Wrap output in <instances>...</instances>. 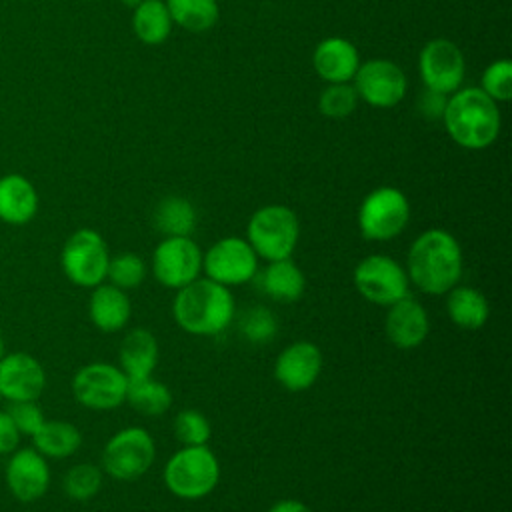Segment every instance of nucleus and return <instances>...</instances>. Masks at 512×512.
Instances as JSON below:
<instances>
[{
  "label": "nucleus",
  "instance_id": "obj_1",
  "mask_svg": "<svg viewBox=\"0 0 512 512\" xmlns=\"http://www.w3.org/2000/svg\"><path fill=\"white\" fill-rule=\"evenodd\" d=\"M464 272V254L454 234L444 228L424 230L410 246L406 274L420 292L442 296L454 288Z\"/></svg>",
  "mask_w": 512,
  "mask_h": 512
},
{
  "label": "nucleus",
  "instance_id": "obj_2",
  "mask_svg": "<svg viewBox=\"0 0 512 512\" xmlns=\"http://www.w3.org/2000/svg\"><path fill=\"white\" fill-rule=\"evenodd\" d=\"M448 136L466 150H484L500 134V108L480 88H458L448 96L444 114Z\"/></svg>",
  "mask_w": 512,
  "mask_h": 512
},
{
  "label": "nucleus",
  "instance_id": "obj_3",
  "mask_svg": "<svg viewBox=\"0 0 512 512\" xmlns=\"http://www.w3.org/2000/svg\"><path fill=\"white\" fill-rule=\"evenodd\" d=\"M176 324L194 336H216L226 330L236 314L228 286L210 278H196L178 290L172 304Z\"/></svg>",
  "mask_w": 512,
  "mask_h": 512
},
{
  "label": "nucleus",
  "instance_id": "obj_4",
  "mask_svg": "<svg viewBox=\"0 0 512 512\" xmlns=\"http://www.w3.org/2000/svg\"><path fill=\"white\" fill-rule=\"evenodd\" d=\"M220 480V462L216 454L202 446H182L164 466L166 488L182 500L208 496Z\"/></svg>",
  "mask_w": 512,
  "mask_h": 512
},
{
  "label": "nucleus",
  "instance_id": "obj_5",
  "mask_svg": "<svg viewBox=\"0 0 512 512\" xmlns=\"http://www.w3.org/2000/svg\"><path fill=\"white\" fill-rule=\"evenodd\" d=\"M300 238V222L292 208L268 204L258 208L246 226V240L266 262L290 258Z\"/></svg>",
  "mask_w": 512,
  "mask_h": 512
},
{
  "label": "nucleus",
  "instance_id": "obj_6",
  "mask_svg": "<svg viewBox=\"0 0 512 512\" xmlns=\"http://www.w3.org/2000/svg\"><path fill=\"white\" fill-rule=\"evenodd\" d=\"M410 220V202L400 188L378 186L364 196L358 208V230L366 240L396 238Z\"/></svg>",
  "mask_w": 512,
  "mask_h": 512
},
{
  "label": "nucleus",
  "instance_id": "obj_7",
  "mask_svg": "<svg viewBox=\"0 0 512 512\" xmlns=\"http://www.w3.org/2000/svg\"><path fill=\"white\" fill-rule=\"evenodd\" d=\"M108 262V246L100 232L92 228H80L72 232L62 246L60 264L64 276L80 288H94L102 284L106 280Z\"/></svg>",
  "mask_w": 512,
  "mask_h": 512
},
{
  "label": "nucleus",
  "instance_id": "obj_8",
  "mask_svg": "<svg viewBox=\"0 0 512 512\" xmlns=\"http://www.w3.org/2000/svg\"><path fill=\"white\" fill-rule=\"evenodd\" d=\"M156 444L148 430L130 426L116 432L102 450V470L116 480H136L154 464Z\"/></svg>",
  "mask_w": 512,
  "mask_h": 512
},
{
  "label": "nucleus",
  "instance_id": "obj_9",
  "mask_svg": "<svg viewBox=\"0 0 512 512\" xmlns=\"http://www.w3.org/2000/svg\"><path fill=\"white\" fill-rule=\"evenodd\" d=\"M356 290L372 304L390 306L410 294V280L406 268L386 254H370L354 268Z\"/></svg>",
  "mask_w": 512,
  "mask_h": 512
},
{
  "label": "nucleus",
  "instance_id": "obj_10",
  "mask_svg": "<svg viewBox=\"0 0 512 512\" xmlns=\"http://www.w3.org/2000/svg\"><path fill=\"white\" fill-rule=\"evenodd\" d=\"M128 376L108 362L82 366L72 378V394L78 404L90 410H114L126 402Z\"/></svg>",
  "mask_w": 512,
  "mask_h": 512
},
{
  "label": "nucleus",
  "instance_id": "obj_11",
  "mask_svg": "<svg viewBox=\"0 0 512 512\" xmlns=\"http://www.w3.org/2000/svg\"><path fill=\"white\" fill-rule=\"evenodd\" d=\"M202 270L206 272V278L232 288L254 280L258 272V256L246 238L226 236L216 240L202 254Z\"/></svg>",
  "mask_w": 512,
  "mask_h": 512
},
{
  "label": "nucleus",
  "instance_id": "obj_12",
  "mask_svg": "<svg viewBox=\"0 0 512 512\" xmlns=\"http://www.w3.org/2000/svg\"><path fill=\"white\" fill-rule=\"evenodd\" d=\"M202 272V250L190 236H164L152 252V274L166 286L180 290Z\"/></svg>",
  "mask_w": 512,
  "mask_h": 512
},
{
  "label": "nucleus",
  "instance_id": "obj_13",
  "mask_svg": "<svg viewBox=\"0 0 512 512\" xmlns=\"http://www.w3.org/2000/svg\"><path fill=\"white\" fill-rule=\"evenodd\" d=\"M352 86L358 100H364L374 108H392L404 98L408 80L396 62L372 58L368 62H360L352 78Z\"/></svg>",
  "mask_w": 512,
  "mask_h": 512
},
{
  "label": "nucleus",
  "instance_id": "obj_14",
  "mask_svg": "<svg viewBox=\"0 0 512 512\" xmlns=\"http://www.w3.org/2000/svg\"><path fill=\"white\" fill-rule=\"evenodd\" d=\"M424 88L452 94L464 80V54L448 38H434L424 44L418 56Z\"/></svg>",
  "mask_w": 512,
  "mask_h": 512
},
{
  "label": "nucleus",
  "instance_id": "obj_15",
  "mask_svg": "<svg viewBox=\"0 0 512 512\" xmlns=\"http://www.w3.org/2000/svg\"><path fill=\"white\" fill-rule=\"evenodd\" d=\"M46 386L40 362L26 352H12L0 358V396L8 402L38 400Z\"/></svg>",
  "mask_w": 512,
  "mask_h": 512
},
{
  "label": "nucleus",
  "instance_id": "obj_16",
  "mask_svg": "<svg viewBox=\"0 0 512 512\" xmlns=\"http://www.w3.org/2000/svg\"><path fill=\"white\" fill-rule=\"evenodd\" d=\"M322 372V352L314 342L298 340L286 346L276 362L274 376L278 384L290 392L308 390Z\"/></svg>",
  "mask_w": 512,
  "mask_h": 512
},
{
  "label": "nucleus",
  "instance_id": "obj_17",
  "mask_svg": "<svg viewBox=\"0 0 512 512\" xmlns=\"http://www.w3.org/2000/svg\"><path fill=\"white\" fill-rule=\"evenodd\" d=\"M6 484L20 502L42 498L50 486V468L36 448L16 450L6 464Z\"/></svg>",
  "mask_w": 512,
  "mask_h": 512
},
{
  "label": "nucleus",
  "instance_id": "obj_18",
  "mask_svg": "<svg viewBox=\"0 0 512 512\" xmlns=\"http://www.w3.org/2000/svg\"><path fill=\"white\" fill-rule=\"evenodd\" d=\"M384 332L388 340L400 350L418 348L430 332V318L426 308L410 294L388 306L384 318Z\"/></svg>",
  "mask_w": 512,
  "mask_h": 512
},
{
  "label": "nucleus",
  "instance_id": "obj_19",
  "mask_svg": "<svg viewBox=\"0 0 512 512\" xmlns=\"http://www.w3.org/2000/svg\"><path fill=\"white\" fill-rule=\"evenodd\" d=\"M312 66L316 74L328 84L352 82L360 66V56L356 46L350 40L340 36H330L318 42V46L314 48Z\"/></svg>",
  "mask_w": 512,
  "mask_h": 512
},
{
  "label": "nucleus",
  "instance_id": "obj_20",
  "mask_svg": "<svg viewBox=\"0 0 512 512\" xmlns=\"http://www.w3.org/2000/svg\"><path fill=\"white\" fill-rule=\"evenodd\" d=\"M254 278L262 294L282 304L300 300L306 290V276L290 258L268 262Z\"/></svg>",
  "mask_w": 512,
  "mask_h": 512
},
{
  "label": "nucleus",
  "instance_id": "obj_21",
  "mask_svg": "<svg viewBox=\"0 0 512 512\" xmlns=\"http://www.w3.org/2000/svg\"><path fill=\"white\" fill-rule=\"evenodd\" d=\"M88 316L98 330L118 332L132 316V302L122 288L114 284H98L88 300Z\"/></svg>",
  "mask_w": 512,
  "mask_h": 512
},
{
  "label": "nucleus",
  "instance_id": "obj_22",
  "mask_svg": "<svg viewBox=\"0 0 512 512\" xmlns=\"http://www.w3.org/2000/svg\"><path fill=\"white\" fill-rule=\"evenodd\" d=\"M38 212V192L22 174L0 178V220L12 226L28 224Z\"/></svg>",
  "mask_w": 512,
  "mask_h": 512
},
{
  "label": "nucleus",
  "instance_id": "obj_23",
  "mask_svg": "<svg viewBox=\"0 0 512 512\" xmlns=\"http://www.w3.org/2000/svg\"><path fill=\"white\" fill-rule=\"evenodd\" d=\"M158 356V340L146 328L130 330L120 344V368L128 376V380L152 376L158 364Z\"/></svg>",
  "mask_w": 512,
  "mask_h": 512
},
{
  "label": "nucleus",
  "instance_id": "obj_24",
  "mask_svg": "<svg viewBox=\"0 0 512 512\" xmlns=\"http://www.w3.org/2000/svg\"><path fill=\"white\" fill-rule=\"evenodd\" d=\"M446 294V312L452 324H456L462 330L474 332L488 322L490 306L486 296L478 288L456 284Z\"/></svg>",
  "mask_w": 512,
  "mask_h": 512
},
{
  "label": "nucleus",
  "instance_id": "obj_25",
  "mask_svg": "<svg viewBox=\"0 0 512 512\" xmlns=\"http://www.w3.org/2000/svg\"><path fill=\"white\" fill-rule=\"evenodd\" d=\"M34 448L46 458L62 460L66 456H72L80 444L82 434L80 430L66 420H44V424L36 430L32 436Z\"/></svg>",
  "mask_w": 512,
  "mask_h": 512
},
{
  "label": "nucleus",
  "instance_id": "obj_26",
  "mask_svg": "<svg viewBox=\"0 0 512 512\" xmlns=\"http://www.w3.org/2000/svg\"><path fill=\"white\" fill-rule=\"evenodd\" d=\"M172 18L162 0H140L134 6L132 28L140 42L148 46L162 44L172 32Z\"/></svg>",
  "mask_w": 512,
  "mask_h": 512
},
{
  "label": "nucleus",
  "instance_id": "obj_27",
  "mask_svg": "<svg viewBox=\"0 0 512 512\" xmlns=\"http://www.w3.org/2000/svg\"><path fill=\"white\" fill-rule=\"evenodd\" d=\"M196 220V208L182 196H166L154 210V226L164 236H190Z\"/></svg>",
  "mask_w": 512,
  "mask_h": 512
},
{
  "label": "nucleus",
  "instance_id": "obj_28",
  "mask_svg": "<svg viewBox=\"0 0 512 512\" xmlns=\"http://www.w3.org/2000/svg\"><path fill=\"white\" fill-rule=\"evenodd\" d=\"M126 402L144 416H160L172 406L170 388L152 376L128 380Z\"/></svg>",
  "mask_w": 512,
  "mask_h": 512
},
{
  "label": "nucleus",
  "instance_id": "obj_29",
  "mask_svg": "<svg viewBox=\"0 0 512 512\" xmlns=\"http://www.w3.org/2000/svg\"><path fill=\"white\" fill-rule=\"evenodd\" d=\"M172 22L188 32H206L210 30L220 16L216 0H166Z\"/></svg>",
  "mask_w": 512,
  "mask_h": 512
},
{
  "label": "nucleus",
  "instance_id": "obj_30",
  "mask_svg": "<svg viewBox=\"0 0 512 512\" xmlns=\"http://www.w3.org/2000/svg\"><path fill=\"white\" fill-rule=\"evenodd\" d=\"M106 278L110 284L130 290L144 282L146 278V264L136 252H120L116 256H110Z\"/></svg>",
  "mask_w": 512,
  "mask_h": 512
},
{
  "label": "nucleus",
  "instance_id": "obj_31",
  "mask_svg": "<svg viewBox=\"0 0 512 512\" xmlns=\"http://www.w3.org/2000/svg\"><path fill=\"white\" fill-rule=\"evenodd\" d=\"M358 94L352 86V82H338V84H328L320 98H318V108L326 118H346L350 116L356 106H358Z\"/></svg>",
  "mask_w": 512,
  "mask_h": 512
},
{
  "label": "nucleus",
  "instance_id": "obj_32",
  "mask_svg": "<svg viewBox=\"0 0 512 512\" xmlns=\"http://www.w3.org/2000/svg\"><path fill=\"white\" fill-rule=\"evenodd\" d=\"M174 434L182 442V446H202L208 444L212 426L200 410L184 408L174 418Z\"/></svg>",
  "mask_w": 512,
  "mask_h": 512
},
{
  "label": "nucleus",
  "instance_id": "obj_33",
  "mask_svg": "<svg viewBox=\"0 0 512 512\" xmlns=\"http://www.w3.org/2000/svg\"><path fill=\"white\" fill-rule=\"evenodd\" d=\"M102 488V470L94 464H76L64 476V492L72 500H88Z\"/></svg>",
  "mask_w": 512,
  "mask_h": 512
},
{
  "label": "nucleus",
  "instance_id": "obj_34",
  "mask_svg": "<svg viewBox=\"0 0 512 512\" xmlns=\"http://www.w3.org/2000/svg\"><path fill=\"white\" fill-rule=\"evenodd\" d=\"M494 102H508L512 98V62L508 58H498L490 62L478 86Z\"/></svg>",
  "mask_w": 512,
  "mask_h": 512
},
{
  "label": "nucleus",
  "instance_id": "obj_35",
  "mask_svg": "<svg viewBox=\"0 0 512 512\" xmlns=\"http://www.w3.org/2000/svg\"><path fill=\"white\" fill-rule=\"evenodd\" d=\"M240 330L252 344H266L278 332V320L266 306H252L242 314Z\"/></svg>",
  "mask_w": 512,
  "mask_h": 512
},
{
  "label": "nucleus",
  "instance_id": "obj_36",
  "mask_svg": "<svg viewBox=\"0 0 512 512\" xmlns=\"http://www.w3.org/2000/svg\"><path fill=\"white\" fill-rule=\"evenodd\" d=\"M8 416L12 418L14 426L18 428L20 434L26 436H34L36 430L44 424V414L40 410V406L36 404V400H20V402H10L6 408Z\"/></svg>",
  "mask_w": 512,
  "mask_h": 512
},
{
  "label": "nucleus",
  "instance_id": "obj_37",
  "mask_svg": "<svg viewBox=\"0 0 512 512\" xmlns=\"http://www.w3.org/2000/svg\"><path fill=\"white\" fill-rule=\"evenodd\" d=\"M446 102H448V94L424 88V92H422V96L418 100V110L428 120H442Z\"/></svg>",
  "mask_w": 512,
  "mask_h": 512
},
{
  "label": "nucleus",
  "instance_id": "obj_38",
  "mask_svg": "<svg viewBox=\"0 0 512 512\" xmlns=\"http://www.w3.org/2000/svg\"><path fill=\"white\" fill-rule=\"evenodd\" d=\"M20 432L6 410H0V454H10L20 442Z\"/></svg>",
  "mask_w": 512,
  "mask_h": 512
},
{
  "label": "nucleus",
  "instance_id": "obj_39",
  "mask_svg": "<svg viewBox=\"0 0 512 512\" xmlns=\"http://www.w3.org/2000/svg\"><path fill=\"white\" fill-rule=\"evenodd\" d=\"M268 512H312L310 506H306L304 502L300 500H294V498H284V500H278L270 506Z\"/></svg>",
  "mask_w": 512,
  "mask_h": 512
},
{
  "label": "nucleus",
  "instance_id": "obj_40",
  "mask_svg": "<svg viewBox=\"0 0 512 512\" xmlns=\"http://www.w3.org/2000/svg\"><path fill=\"white\" fill-rule=\"evenodd\" d=\"M4 356V342H2V336H0V358Z\"/></svg>",
  "mask_w": 512,
  "mask_h": 512
},
{
  "label": "nucleus",
  "instance_id": "obj_41",
  "mask_svg": "<svg viewBox=\"0 0 512 512\" xmlns=\"http://www.w3.org/2000/svg\"><path fill=\"white\" fill-rule=\"evenodd\" d=\"M0 400H2V396H0Z\"/></svg>",
  "mask_w": 512,
  "mask_h": 512
}]
</instances>
